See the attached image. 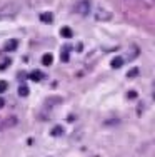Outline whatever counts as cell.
<instances>
[{
	"label": "cell",
	"mask_w": 155,
	"mask_h": 157,
	"mask_svg": "<svg viewBox=\"0 0 155 157\" xmlns=\"http://www.w3.org/2000/svg\"><path fill=\"white\" fill-rule=\"evenodd\" d=\"M138 54H140V50L137 47H130V52H127V60L130 62V60H135V59L138 57Z\"/></svg>",
	"instance_id": "cell-5"
},
{
	"label": "cell",
	"mask_w": 155,
	"mask_h": 157,
	"mask_svg": "<svg viewBox=\"0 0 155 157\" xmlns=\"http://www.w3.org/2000/svg\"><path fill=\"white\" fill-rule=\"evenodd\" d=\"M50 136H54V137H60V136H64V127H62V125H55L54 129L50 130Z\"/></svg>",
	"instance_id": "cell-11"
},
{
	"label": "cell",
	"mask_w": 155,
	"mask_h": 157,
	"mask_svg": "<svg viewBox=\"0 0 155 157\" xmlns=\"http://www.w3.org/2000/svg\"><path fill=\"white\" fill-rule=\"evenodd\" d=\"M3 105H5V100H3V99H2V97H0V109H2V107H3Z\"/></svg>",
	"instance_id": "cell-18"
},
{
	"label": "cell",
	"mask_w": 155,
	"mask_h": 157,
	"mask_svg": "<svg viewBox=\"0 0 155 157\" xmlns=\"http://www.w3.org/2000/svg\"><path fill=\"white\" fill-rule=\"evenodd\" d=\"M15 125H17V117H13V115L7 117L2 124V127H15Z\"/></svg>",
	"instance_id": "cell-7"
},
{
	"label": "cell",
	"mask_w": 155,
	"mask_h": 157,
	"mask_svg": "<svg viewBox=\"0 0 155 157\" xmlns=\"http://www.w3.org/2000/svg\"><path fill=\"white\" fill-rule=\"evenodd\" d=\"M17 47H18V40L12 39V40H9V42L5 44V47H3V50H5V52H13Z\"/></svg>",
	"instance_id": "cell-4"
},
{
	"label": "cell",
	"mask_w": 155,
	"mask_h": 157,
	"mask_svg": "<svg viewBox=\"0 0 155 157\" xmlns=\"http://www.w3.org/2000/svg\"><path fill=\"white\" fill-rule=\"evenodd\" d=\"M124 59L122 57H115V59H112V62H110V67H112V69H120L122 65H124Z\"/></svg>",
	"instance_id": "cell-9"
},
{
	"label": "cell",
	"mask_w": 155,
	"mask_h": 157,
	"mask_svg": "<svg viewBox=\"0 0 155 157\" xmlns=\"http://www.w3.org/2000/svg\"><path fill=\"white\" fill-rule=\"evenodd\" d=\"M95 20H98V22L112 20V12H109V10L103 9V7H98V9L95 10Z\"/></svg>",
	"instance_id": "cell-3"
},
{
	"label": "cell",
	"mask_w": 155,
	"mask_h": 157,
	"mask_svg": "<svg viewBox=\"0 0 155 157\" xmlns=\"http://www.w3.org/2000/svg\"><path fill=\"white\" fill-rule=\"evenodd\" d=\"M127 99H130V100L137 99V92H135V90H128L127 92Z\"/></svg>",
	"instance_id": "cell-16"
},
{
	"label": "cell",
	"mask_w": 155,
	"mask_h": 157,
	"mask_svg": "<svg viewBox=\"0 0 155 157\" xmlns=\"http://www.w3.org/2000/svg\"><path fill=\"white\" fill-rule=\"evenodd\" d=\"M18 12H20V5H18L15 0L5 2L2 7H0V20H5V18H13Z\"/></svg>",
	"instance_id": "cell-1"
},
{
	"label": "cell",
	"mask_w": 155,
	"mask_h": 157,
	"mask_svg": "<svg viewBox=\"0 0 155 157\" xmlns=\"http://www.w3.org/2000/svg\"><path fill=\"white\" fill-rule=\"evenodd\" d=\"M7 87H9V84H7L5 80H0V94H3V92L7 90Z\"/></svg>",
	"instance_id": "cell-15"
},
{
	"label": "cell",
	"mask_w": 155,
	"mask_h": 157,
	"mask_svg": "<svg viewBox=\"0 0 155 157\" xmlns=\"http://www.w3.org/2000/svg\"><path fill=\"white\" fill-rule=\"evenodd\" d=\"M135 75H138V69H132L130 72L127 74V77H135Z\"/></svg>",
	"instance_id": "cell-17"
},
{
	"label": "cell",
	"mask_w": 155,
	"mask_h": 157,
	"mask_svg": "<svg viewBox=\"0 0 155 157\" xmlns=\"http://www.w3.org/2000/svg\"><path fill=\"white\" fill-rule=\"evenodd\" d=\"M30 80H34V82H40L43 78V74L40 72V70H34V72H30Z\"/></svg>",
	"instance_id": "cell-10"
},
{
	"label": "cell",
	"mask_w": 155,
	"mask_h": 157,
	"mask_svg": "<svg viewBox=\"0 0 155 157\" xmlns=\"http://www.w3.org/2000/svg\"><path fill=\"white\" fill-rule=\"evenodd\" d=\"M40 20H42L43 24H52V22H54V13H52V12L40 13Z\"/></svg>",
	"instance_id": "cell-6"
},
{
	"label": "cell",
	"mask_w": 155,
	"mask_h": 157,
	"mask_svg": "<svg viewBox=\"0 0 155 157\" xmlns=\"http://www.w3.org/2000/svg\"><path fill=\"white\" fill-rule=\"evenodd\" d=\"M90 7H92V3H90V0H80V2H77V5H75V12L79 13V15H88L90 13Z\"/></svg>",
	"instance_id": "cell-2"
},
{
	"label": "cell",
	"mask_w": 155,
	"mask_h": 157,
	"mask_svg": "<svg viewBox=\"0 0 155 157\" xmlns=\"http://www.w3.org/2000/svg\"><path fill=\"white\" fill-rule=\"evenodd\" d=\"M52 62H54V55L52 54H43V57H42V63L45 67H49V65H52Z\"/></svg>",
	"instance_id": "cell-13"
},
{
	"label": "cell",
	"mask_w": 155,
	"mask_h": 157,
	"mask_svg": "<svg viewBox=\"0 0 155 157\" xmlns=\"http://www.w3.org/2000/svg\"><path fill=\"white\" fill-rule=\"evenodd\" d=\"M60 35L64 37V39H72V37H73V30L70 27H62L60 29Z\"/></svg>",
	"instance_id": "cell-8"
},
{
	"label": "cell",
	"mask_w": 155,
	"mask_h": 157,
	"mask_svg": "<svg viewBox=\"0 0 155 157\" xmlns=\"http://www.w3.org/2000/svg\"><path fill=\"white\" fill-rule=\"evenodd\" d=\"M68 50H70V45H65V47H64V50L60 52V60H62V62H68V60H70V57H68Z\"/></svg>",
	"instance_id": "cell-12"
},
{
	"label": "cell",
	"mask_w": 155,
	"mask_h": 157,
	"mask_svg": "<svg viewBox=\"0 0 155 157\" xmlns=\"http://www.w3.org/2000/svg\"><path fill=\"white\" fill-rule=\"evenodd\" d=\"M28 94H30V90H28V87L25 84H22L20 87H18V95L20 97H27Z\"/></svg>",
	"instance_id": "cell-14"
}]
</instances>
